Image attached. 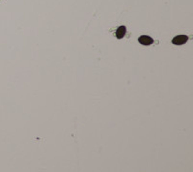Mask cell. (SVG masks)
Listing matches in <instances>:
<instances>
[{
  "instance_id": "3",
  "label": "cell",
  "mask_w": 193,
  "mask_h": 172,
  "mask_svg": "<svg viewBox=\"0 0 193 172\" xmlns=\"http://www.w3.org/2000/svg\"><path fill=\"white\" fill-rule=\"evenodd\" d=\"M127 33V27L125 25H121L119 26L117 30H116V37L117 39H123L126 36Z\"/></svg>"
},
{
  "instance_id": "2",
  "label": "cell",
  "mask_w": 193,
  "mask_h": 172,
  "mask_svg": "<svg viewBox=\"0 0 193 172\" xmlns=\"http://www.w3.org/2000/svg\"><path fill=\"white\" fill-rule=\"evenodd\" d=\"M138 42H139V44H143V46H151V44H154V39L152 37H150V36L142 35L138 38Z\"/></svg>"
},
{
  "instance_id": "1",
  "label": "cell",
  "mask_w": 193,
  "mask_h": 172,
  "mask_svg": "<svg viewBox=\"0 0 193 172\" xmlns=\"http://www.w3.org/2000/svg\"><path fill=\"white\" fill-rule=\"evenodd\" d=\"M187 41L188 37L186 35H178L172 39V44H175V46H182V44L187 43Z\"/></svg>"
}]
</instances>
